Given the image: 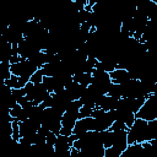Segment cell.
Listing matches in <instances>:
<instances>
[{
	"label": "cell",
	"instance_id": "cb8c5ba5",
	"mask_svg": "<svg viewBox=\"0 0 157 157\" xmlns=\"http://www.w3.org/2000/svg\"><path fill=\"white\" fill-rule=\"evenodd\" d=\"M120 155H121V151L112 146V147L104 148V156L103 157H120Z\"/></svg>",
	"mask_w": 157,
	"mask_h": 157
},
{
	"label": "cell",
	"instance_id": "5b68a950",
	"mask_svg": "<svg viewBox=\"0 0 157 157\" xmlns=\"http://www.w3.org/2000/svg\"><path fill=\"white\" fill-rule=\"evenodd\" d=\"M110 77H109V74L104 72V71H101V70H93L92 72V83L93 86H96L103 94H107V91L109 88V85H110Z\"/></svg>",
	"mask_w": 157,
	"mask_h": 157
},
{
	"label": "cell",
	"instance_id": "ffe728a7",
	"mask_svg": "<svg viewBox=\"0 0 157 157\" xmlns=\"http://www.w3.org/2000/svg\"><path fill=\"white\" fill-rule=\"evenodd\" d=\"M0 103H1L5 108H7L9 110H10L11 108H13V107L17 104V102H16V99H15V97H13L12 94H7V96L0 98Z\"/></svg>",
	"mask_w": 157,
	"mask_h": 157
},
{
	"label": "cell",
	"instance_id": "6da1fadb",
	"mask_svg": "<svg viewBox=\"0 0 157 157\" xmlns=\"http://www.w3.org/2000/svg\"><path fill=\"white\" fill-rule=\"evenodd\" d=\"M126 141L130 144H142L148 141L147 139V121L135 119L132 125L126 130Z\"/></svg>",
	"mask_w": 157,
	"mask_h": 157
},
{
	"label": "cell",
	"instance_id": "277c9868",
	"mask_svg": "<svg viewBox=\"0 0 157 157\" xmlns=\"http://www.w3.org/2000/svg\"><path fill=\"white\" fill-rule=\"evenodd\" d=\"M38 69L32 65L28 60H21L20 63H16V64H11L10 65V71H11V75H15V76H18V77H22L27 81H29L31 76L37 71Z\"/></svg>",
	"mask_w": 157,
	"mask_h": 157
},
{
	"label": "cell",
	"instance_id": "3957f363",
	"mask_svg": "<svg viewBox=\"0 0 157 157\" xmlns=\"http://www.w3.org/2000/svg\"><path fill=\"white\" fill-rule=\"evenodd\" d=\"M136 119H141L145 121H151L157 119V94L153 93L146 98L141 108L135 114Z\"/></svg>",
	"mask_w": 157,
	"mask_h": 157
},
{
	"label": "cell",
	"instance_id": "8992f818",
	"mask_svg": "<svg viewBox=\"0 0 157 157\" xmlns=\"http://www.w3.org/2000/svg\"><path fill=\"white\" fill-rule=\"evenodd\" d=\"M113 113H114V120L125 124L126 128H130L136 119L135 114L131 110H129L128 108L119 105V104H117V108H115V110H113Z\"/></svg>",
	"mask_w": 157,
	"mask_h": 157
},
{
	"label": "cell",
	"instance_id": "9c48e42d",
	"mask_svg": "<svg viewBox=\"0 0 157 157\" xmlns=\"http://www.w3.org/2000/svg\"><path fill=\"white\" fill-rule=\"evenodd\" d=\"M118 101H119V98H117V97H112V96L104 94V96H102L101 99L98 101L96 108H101V109L104 110V112H113V110H115V108H117Z\"/></svg>",
	"mask_w": 157,
	"mask_h": 157
},
{
	"label": "cell",
	"instance_id": "52a82bcc",
	"mask_svg": "<svg viewBox=\"0 0 157 157\" xmlns=\"http://www.w3.org/2000/svg\"><path fill=\"white\" fill-rule=\"evenodd\" d=\"M87 131H93V120H92L91 117L90 118L78 119L75 123V126L72 129V135H75L78 139L80 136H82Z\"/></svg>",
	"mask_w": 157,
	"mask_h": 157
},
{
	"label": "cell",
	"instance_id": "2e32d148",
	"mask_svg": "<svg viewBox=\"0 0 157 157\" xmlns=\"http://www.w3.org/2000/svg\"><path fill=\"white\" fill-rule=\"evenodd\" d=\"M141 150V144H130L121 152L120 157H136Z\"/></svg>",
	"mask_w": 157,
	"mask_h": 157
},
{
	"label": "cell",
	"instance_id": "484cf974",
	"mask_svg": "<svg viewBox=\"0 0 157 157\" xmlns=\"http://www.w3.org/2000/svg\"><path fill=\"white\" fill-rule=\"evenodd\" d=\"M108 130H110V131H119V130H128V128H126V125H125V124H123V123H120V121L114 120V121H113V124L110 125V128H109Z\"/></svg>",
	"mask_w": 157,
	"mask_h": 157
},
{
	"label": "cell",
	"instance_id": "603a6c76",
	"mask_svg": "<svg viewBox=\"0 0 157 157\" xmlns=\"http://www.w3.org/2000/svg\"><path fill=\"white\" fill-rule=\"evenodd\" d=\"M11 126H12V134H11V139L16 142L20 141V129H18V121L17 120H13L11 123Z\"/></svg>",
	"mask_w": 157,
	"mask_h": 157
},
{
	"label": "cell",
	"instance_id": "7402d4cb",
	"mask_svg": "<svg viewBox=\"0 0 157 157\" xmlns=\"http://www.w3.org/2000/svg\"><path fill=\"white\" fill-rule=\"evenodd\" d=\"M94 107H90V105H82L80 108V114H78V119H83V118H90L92 112H93Z\"/></svg>",
	"mask_w": 157,
	"mask_h": 157
},
{
	"label": "cell",
	"instance_id": "ac0fdd59",
	"mask_svg": "<svg viewBox=\"0 0 157 157\" xmlns=\"http://www.w3.org/2000/svg\"><path fill=\"white\" fill-rule=\"evenodd\" d=\"M11 76V71H10V63L4 61L0 64V81L5 82L6 80H9Z\"/></svg>",
	"mask_w": 157,
	"mask_h": 157
},
{
	"label": "cell",
	"instance_id": "5bb4252c",
	"mask_svg": "<svg viewBox=\"0 0 157 157\" xmlns=\"http://www.w3.org/2000/svg\"><path fill=\"white\" fill-rule=\"evenodd\" d=\"M32 65H34L37 69H42V66L44 64H47V54L44 52H38L36 54H33L31 58L27 59Z\"/></svg>",
	"mask_w": 157,
	"mask_h": 157
},
{
	"label": "cell",
	"instance_id": "7c38bea8",
	"mask_svg": "<svg viewBox=\"0 0 157 157\" xmlns=\"http://www.w3.org/2000/svg\"><path fill=\"white\" fill-rule=\"evenodd\" d=\"M113 147L120 150L121 152L126 148L128 141H126V130H119L113 131Z\"/></svg>",
	"mask_w": 157,
	"mask_h": 157
},
{
	"label": "cell",
	"instance_id": "8fae6325",
	"mask_svg": "<svg viewBox=\"0 0 157 157\" xmlns=\"http://www.w3.org/2000/svg\"><path fill=\"white\" fill-rule=\"evenodd\" d=\"M109 77H110V82L112 83H115V85H123L125 83L126 81L131 80L130 77V74L124 70V69H115L114 71H112L109 74Z\"/></svg>",
	"mask_w": 157,
	"mask_h": 157
},
{
	"label": "cell",
	"instance_id": "30bf717a",
	"mask_svg": "<svg viewBox=\"0 0 157 157\" xmlns=\"http://www.w3.org/2000/svg\"><path fill=\"white\" fill-rule=\"evenodd\" d=\"M85 88L86 87H83V86H81V85H78V83H76V82L72 81L71 83H69L64 88V91H65L66 96L70 98V101H77V99L81 98Z\"/></svg>",
	"mask_w": 157,
	"mask_h": 157
},
{
	"label": "cell",
	"instance_id": "7a4b0ae2",
	"mask_svg": "<svg viewBox=\"0 0 157 157\" xmlns=\"http://www.w3.org/2000/svg\"><path fill=\"white\" fill-rule=\"evenodd\" d=\"M91 118L93 120V131H105L110 128L114 121V113L113 112H104L101 108H94Z\"/></svg>",
	"mask_w": 157,
	"mask_h": 157
},
{
	"label": "cell",
	"instance_id": "4fadbf2b",
	"mask_svg": "<svg viewBox=\"0 0 157 157\" xmlns=\"http://www.w3.org/2000/svg\"><path fill=\"white\" fill-rule=\"evenodd\" d=\"M72 81L83 86V87H87L92 83V74H86V72L74 74L72 75Z\"/></svg>",
	"mask_w": 157,
	"mask_h": 157
},
{
	"label": "cell",
	"instance_id": "44dd1931",
	"mask_svg": "<svg viewBox=\"0 0 157 157\" xmlns=\"http://www.w3.org/2000/svg\"><path fill=\"white\" fill-rule=\"evenodd\" d=\"M107 94H108V96H112V97L121 98V88H120V85L110 83V85H109V88H108V91H107Z\"/></svg>",
	"mask_w": 157,
	"mask_h": 157
},
{
	"label": "cell",
	"instance_id": "e0dca14e",
	"mask_svg": "<svg viewBox=\"0 0 157 157\" xmlns=\"http://www.w3.org/2000/svg\"><path fill=\"white\" fill-rule=\"evenodd\" d=\"M147 139L148 141L157 139V119L147 121Z\"/></svg>",
	"mask_w": 157,
	"mask_h": 157
},
{
	"label": "cell",
	"instance_id": "d4e9b609",
	"mask_svg": "<svg viewBox=\"0 0 157 157\" xmlns=\"http://www.w3.org/2000/svg\"><path fill=\"white\" fill-rule=\"evenodd\" d=\"M43 74H42V71H40V69H38L32 76H31V78H29V82H32V83H42V80H43Z\"/></svg>",
	"mask_w": 157,
	"mask_h": 157
},
{
	"label": "cell",
	"instance_id": "f1b7e54d",
	"mask_svg": "<svg viewBox=\"0 0 157 157\" xmlns=\"http://www.w3.org/2000/svg\"><path fill=\"white\" fill-rule=\"evenodd\" d=\"M55 141H56V135H55V134H53V132L50 131V132L45 136V144H47V145H49V146H53V147H54Z\"/></svg>",
	"mask_w": 157,
	"mask_h": 157
},
{
	"label": "cell",
	"instance_id": "83f0119b",
	"mask_svg": "<svg viewBox=\"0 0 157 157\" xmlns=\"http://www.w3.org/2000/svg\"><path fill=\"white\" fill-rule=\"evenodd\" d=\"M21 112H22L21 105H20V104H16L13 108H11V109H10V115H11L15 120H17V119H18V117H20V114H21ZM17 121H18V120H17Z\"/></svg>",
	"mask_w": 157,
	"mask_h": 157
},
{
	"label": "cell",
	"instance_id": "ba28073f",
	"mask_svg": "<svg viewBox=\"0 0 157 157\" xmlns=\"http://www.w3.org/2000/svg\"><path fill=\"white\" fill-rule=\"evenodd\" d=\"M136 157H157V139L141 144V150Z\"/></svg>",
	"mask_w": 157,
	"mask_h": 157
},
{
	"label": "cell",
	"instance_id": "4316f807",
	"mask_svg": "<svg viewBox=\"0 0 157 157\" xmlns=\"http://www.w3.org/2000/svg\"><path fill=\"white\" fill-rule=\"evenodd\" d=\"M11 94L15 97L16 102H17L18 99H21V98L26 97V92H25V90H23V88H16V90H11Z\"/></svg>",
	"mask_w": 157,
	"mask_h": 157
},
{
	"label": "cell",
	"instance_id": "9a60e30c",
	"mask_svg": "<svg viewBox=\"0 0 157 157\" xmlns=\"http://www.w3.org/2000/svg\"><path fill=\"white\" fill-rule=\"evenodd\" d=\"M28 81L22 78V77H18V76H15V75H11L9 80L5 81V83L11 88V90H16V88H23L26 86Z\"/></svg>",
	"mask_w": 157,
	"mask_h": 157
},
{
	"label": "cell",
	"instance_id": "d6986e66",
	"mask_svg": "<svg viewBox=\"0 0 157 157\" xmlns=\"http://www.w3.org/2000/svg\"><path fill=\"white\" fill-rule=\"evenodd\" d=\"M101 136H102V145H103V147L104 148L112 147V145H113V131H110V130L102 131Z\"/></svg>",
	"mask_w": 157,
	"mask_h": 157
}]
</instances>
